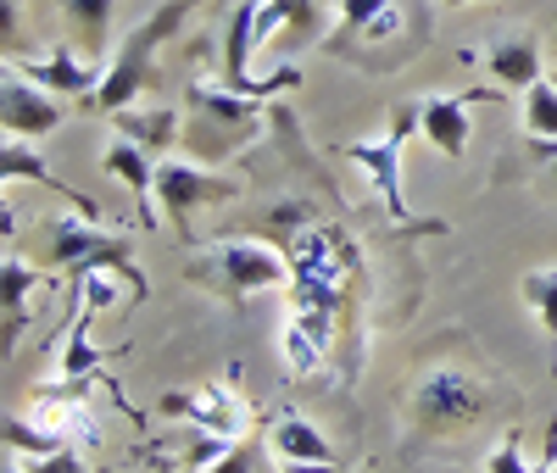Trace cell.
Wrapping results in <instances>:
<instances>
[{
  "label": "cell",
  "mask_w": 557,
  "mask_h": 473,
  "mask_svg": "<svg viewBox=\"0 0 557 473\" xmlns=\"http://www.w3.org/2000/svg\"><path fill=\"white\" fill-rule=\"evenodd\" d=\"M268 446L278 462H335V446L318 435V423L301 418V412H278L273 430H268Z\"/></svg>",
  "instance_id": "15"
},
{
  "label": "cell",
  "mask_w": 557,
  "mask_h": 473,
  "mask_svg": "<svg viewBox=\"0 0 557 473\" xmlns=\"http://www.w3.org/2000/svg\"><path fill=\"white\" fill-rule=\"evenodd\" d=\"M162 418H184L190 430L218 435V440H246V435H251V401L228 385V378L162 396Z\"/></svg>",
  "instance_id": "7"
},
{
  "label": "cell",
  "mask_w": 557,
  "mask_h": 473,
  "mask_svg": "<svg viewBox=\"0 0 557 473\" xmlns=\"http://www.w3.org/2000/svg\"><path fill=\"white\" fill-rule=\"evenodd\" d=\"M112 117V128L117 134H128L134 146H146L151 157H168L178 139H184V123H178V112H168V107H157V112H139V107H123V112H107Z\"/></svg>",
  "instance_id": "16"
},
{
  "label": "cell",
  "mask_w": 557,
  "mask_h": 473,
  "mask_svg": "<svg viewBox=\"0 0 557 473\" xmlns=\"http://www.w3.org/2000/svg\"><path fill=\"white\" fill-rule=\"evenodd\" d=\"M0 128L17 139H45L62 128V101L51 89H39L23 67L7 62V78H0Z\"/></svg>",
  "instance_id": "10"
},
{
  "label": "cell",
  "mask_w": 557,
  "mask_h": 473,
  "mask_svg": "<svg viewBox=\"0 0 557 473\" xmlns=\"http://www.w3.org/2000/svg\"><path fill=\"white\" fill-rule=\"evenodd\" d=\"M385 7H391V0H335V23H341V34H335V39L357 34L368 17H380Z\"/></svg>",
  "instance_id": "23"
},
{
  "label": "cell",
  "mask_w": 557,
  "mask_h": 473,
  "mask_svg": "<svg viewBox=\"0 0 557 473\" xmlns=\"http://www.w3.org/2000/svg\"><path fill=\"white\" fill-rule=\"evenodd\" d=\"M23 468H28V473H89L84 457H78V446H62V451H51V457H28Z\"/></svg>",
  "instance_id": "24"
},
{
  "label": "cell",
  "mask_w": 557,
  "mask_h": 473,
  "mask_svg": "<svg viewBox=\"0 0 557 473\" xmlns=\"http://www.w3.org/2000/svg\"><path fill=\"white\" fill-rule=\"evenodd\" d=\"M0 473H17V468H12V462H7V468H0ZM23 473H28V468H23Z\"/></svg>",
  "instance_id": "29"
},
{
  "label": "cell",
  "mask_w": 557,
  "mask_h": 473,
  "mask_svg": "<svg viewBox=\"0 0 557 473\" xmlns=\"http://www.w3.org/2000/svg\"><path fill=\"white\" fill-rule=\"evenodd\" d=\"M184 101H190V123H184V151L207 167H223L228 157H240L246 146H257L273 107L257 101V95H240L228 84H190L184 89Z\"/></svg>",
  "instance_id": "1"
},
{
  "label": "cell",
  "mask_w": 557,
  "mask_h": 473,
  "mask_svg": "<svg viewBox=\"0 0 557 473\" xmlns=\"http://www.w3.org/2000/svg\"><path fill=\"white\" fill-rule=\"evenodd\" d=\"M530 157H535V173L546 189H557V139H530Z\"/></svg>",
  "instance_id": "26"
},
{
  "label": "cell",
  "mask_w": 557,
  "mask_h": 473,
  "mask_svg": "<svg viewBox=\"0 0 557 473\" xmlns=\"http://www.w3.org/2000/svg\"><path fill=\"white\" fill-rule=\"evenodd\" d=\"M552 468H557V423H552V435H546V457H541V462H524V451H519V430L485 457V473H552Z\"/></svg>",
  "instance_id": "20"
},
{
  "label": "cell",
  "mask_w": 557,
  "mask_h": 473,
  "mask_svg": "<svg viewBox=\"0 0 557 473\" xmlns=\"http://www.w3.org/2000/svg\"><path fill=\"white\" fill-rule=\"evenodd\" d=\"M157 162L162 157H151L146 146H134L128 134H112L107 151H101V167L128 184L134 212H139V223H146V228H157Z\"/></svg>",
  "instance_id": "11"
},
{
  "label": "cell",
  "mask_w": 557,
  "mask_h": 473,
  "mask_svg": "<svg viewBox=\"0 0 557 473\" xmlns=\"http://www.w3.org/2000/svg\"><path fill=\"white\" fill-rule=\"evenodd\" d=\"M62 446H73V440H62V435H51V430H39L34 418L7 412V451H23V457H51V451H62Z\"/></svg>",
  "instance_id": "21"
},
{
  "label": "cell",
  "mask_w": 557,
  "mask_h": 473,
  "mask_svg": "<svg viewBox=\"0 0 557 473\" xmlns=\"http://www.w3.org/2000/svg\"><path fill=\"white\" fill-rule=\"evenodd\" d=\"M290 262L278 257V246L268 240H223V246H201V257L184 262V278L190 284H207L218 290L228 307L251 301L257 290H278V284H290Z\"/></svg>",
  "instance_id": "4"
},
{
  "label": "cell",
  "mask_w": 557,
  "mask_h": 473,
  "mask_svg": "<svg viewBox=\"0 0 557 473\" xmlns=\"http://www.w3.org/2000/svg\"><path fill=\"white\" fill-rule=\"evenodd\" d=\"M485 412V385L462 368H430L418 378V423L435 435H451Z\"/></svg>",
  "instance_id": "8"
},
{
  "label": "cell",
  "mask_w": 557,
  "mask_h": 473,
  "mask_svg": "<svg viewBox=\"0 0 557 473\" xmlns=\"http://www.w3.org/2000/svg\"><path fill=\"white\" fill-rule=\"evenodd\" d=\"M485 73L496 78V89H530L541 84V51H535V39H502L485 51Z\"/></svg>",
  "instance_id": "17"
},
{
  "label": "cell",
  "mask_w": 557,
  "mask_h": 473,
  "mask_svg": "<svg viewBox=\"0 0 557 473\" xmlns=\"http://www.w3.org/2000/svg\"><path fill=\"white\" fill-rule=\"evenodd\" d=\"M0 178H34V184H45V189H57V196H67V207L78 212V217H89V223H101V207H96V196H84V189H67L51 167H45L34 151H28V139H17V134H7V146H0Z\"/></svg>",
  "instance_id": "13"
},
{
  "label": "cell",
  "mask_w": 557,
  "mask_h": 473,
  "mask_svg": "<svg viewBox=\"0 0 557 473\" xmlns=\"http://www.w3.org/2000/svg\"><path fill=\"white\" fill-rule=\"evenodd\" d=\"M196 7L201 0H168V7H157L151 17H139L128 28V39L117 45V57L107 62V78H101L96 95H89V107L96 112H123V107L139 101V95H151L157 89V51L168 39H178V28L196 17Z\"/></svg>",
  "instance_id": "2"
},
{
  "label": "cell",
  "mask_w": 557,
  "mask_h": 473,
  "mask_svg": "<svg viewBox=\"0 0 557 473\" xmlns=\"http://www.w3.org/2000/svg\"><path fill=\"white\" fill-rule=\"evenodd\" d=\"M278 473H341V462H285Z\"/></svg>",
  "instance_id": "27"
},
{
  "label": "cell",
  "mask_w": 557,
  "mask_h": 473,
  "mask_svg": "<svg viewBox=\"0 0 557 473\" xmlns=\"http://www.w3.org/2000/svg\"><path fill=\"white\" fill-rule=\"evenodd\" d=\"M39 284V273L17 257V251H7V262H0V318H7V351H12V340H17V328L28 323V290Z\"/></svg>",
  "instance_id": "18"
},
{
  "label": "cell",
  "mask_w": 557,
  "mask_h": 473,
  "mask_svg": "<svg viewBox=\"0 0 557 473\" xmlns=\"http://www.w3.org/2000/svg\"><path fill=\"white\" fill-rule=\"evenodd\" d=\"M251 468H257V440L246 435V440H235V446H228V451H223V457H218L207 473H251Z\"/></svg>",
  "instance_id": "25"
},
{
  "label": "cell",
  "mask_w": 557,
  "mask_h": 473,
  "mask_svg": "<svg viewBox=\"0 0 557 473\" xmlns=\"http://www.w3.org/2000/svg\"><path fill=\"white\" fill-rule=\"evenodd\" d=\"M524 128L530 139H557V84L552 78L524 89Z\"/></svg>",
  "instance_id": "22"
},
{
  "label": "cell",
  "mask_w": 557,
  "mask_h": 473,
  "mask_svg": "<svg viewBox=\"0 0 557 473\" xmlns=\"http://www.w3.org/2000/svg\"><path fill=\"white\" fill-rule=\"evenodd\" d=\"M446 7H474V0H446Z\"/></svg>",
  "instance_id": "28"
},
{
  "label": "cell",
  "mask_w": 557,
  "mask_h": 473,
  "mask_svg": "<svg viewBox=\"0 0 557 473\" xmlns=\"http://www.w3.org/2000/svg\"><path fill=\"white\" fill-rule=\"evenodd\" d=\"M552 473H557V468H552Z\"/></svg>",
  "instance_id": "30"
},
{
  "label": "cell",
  "mask_w": 557,
  "mask_h": 473,
  "mask_svg": "<svg viewBox=\"0 0 557 473\" xmlns=\"http://www.w3.org/2000/svg\"><path fill=\"white\" fill-rule=\"evenodd\" d=\"M34 257L45 267H57V273H89V267H112L123 284H128V296L139 301L146 296V273L134 267L128 257V240H117V234H101L89 217H45L39 234H34Z\"/></svg>",
  "instance_id": "3"
},
{
  "label": "cell",
  "mask_w": 557,
  "mask_h": 473,
  "mask_svg": "<svg viewBox=\"0 0 557 473\" xmlns=\"http://www.w3.org/2000/svg\"><path fill=\"white\" fill-rule=\"evenodd\" d=\"M67 28H73V51H84L96 67L112 62V12H117V0H57Z\"/></svg>",
  "instance_id": "14"
},
{
  "label": "cell",
  "mask_w": 557,
  "mask_h": 473,
  "mask_svg": "<svg viewBox=\"0 0 557 473\" xmlns=\"http://www.w3.org/2000/svg\"><path fill=\"white\" fill-rule=\"evenodd\" d=\"M418 134V101H401L391 112V128L380 139H357V146H346L341 157L357 162L368 173V184L380 189V201L391 212V223L412 228V212H407V189H401V151H407V139Z\"/></svg>",
  "instance_id": "6"
},
{
  "label": "cell",
  "mask_w": 557,
  "mask_h": 473,
  "mask_svg": "<svg viewBox=\"0 0 557 473\" xmlns=\"http://www.w3.org/2000/svg\"><path fill=\"white\" fill-rule=\"evenodd\" d=\"M519 296H524V307L541 318V328L557 340V267H530L524 278H519Z\"/></svg>",
  "instance_id": "19"
},
{
  "label": "cell",
  "mask_w": 557,
  "mask_h": 473,
  "mask_svg": "<svg viewBox=\"0 0 557 473\" xmlns=\"http://www.w3.org/2000/svg\"><path fill=\"white\" fill-rule=\"evenodd\" d=\"M485 101H502V89H462V95H430L418 101V134L446 157V162H462L469 157V139H474V107Z\"/></svg>",
  "instance_id": "9"
},
{
  "label": "cell",
  "mask_w": 557,
  "mask_h": 473,
  "mask_svg": "<svg viewBox=\"0 0 557 473\" xmlns=\"http://www.w3.org/2000/svg\"><path fill=\"white\" fill-rule=\"evenodd\" d=\"M12 67H17V62H12ZM23 73H28L39 89L73 95V101H89V95L101 89V78H107V67H96L84 51H67V45H57V51H51V57H39V62L23 57Z\"/></svg>",
  "instance_id": "12"
},
{
  "label": "cell",
  "mask_w": 557,
  "mask_h": 473,
  "mask_svg": "<svg viewBox=\"0 0 557 473\" xmlns=\"http://www.w3.org/2000/svg\"><path fill=\"white\" fill-rule=\"evenodd\" d=\"M235 196H246V178H235V173H218V167H207L196 157H162L157 162V207L168 212V223L178 228L184 246H196L190 217L201 207H223Z\"/></svg>",
  "instance_id": "5"
}]
</instances>
